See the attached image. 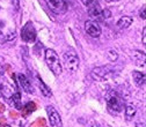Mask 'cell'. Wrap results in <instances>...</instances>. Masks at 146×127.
Wrapping results in <instances>:
<instances>
[{
	"label": "cell",
	"instance_id": "1",
	"mask_svg": "<svg viewBox=\"0 0 146 127\" xmlns=\"http://www.w3.org/2000/svg\"><path fill=\"white\" fill-rule=\"evenodd\" d=\"M45 63H46V66L49 67V69L56 76L62 74L63 68H62V65H60V61L58 58V54L53 50L48 49L45 51Z\"/></svg>",
	"mask_w": 146,
	"mask_h": 127
},
{
	"label": "cell",
	"instance_id": "2",
	"mask_svg": "<svg viewBox=\"0 0 146 127\" xmlns=\"http://www.w3.org/2000/svg\"><path fill=\"white\" fill-rule=\"evenodd\" d=\"M107 107L110 113L117 114L124 107V99L115 91H110L107 95Z\"/></svg>",
	"mask_w": 146,
	"mask_h": 127
},
{
	"label": "cell",
	"instance_id": "3",
	"mask_svg": "<svg viewBox=\"0 0 146 127\" xmlns=\"http://www.w3.org/2000/svg\"><path fill=\"white\" fill-rule=\"evenodd\" d=\"M63 58L66 65V68L70 72H76L79 67V57L76 52V50L73 49H68L67 51H65V53L63 54Z\"/></svg>",
	"mask_w": 146,
	"mask_h": 127
},
{
	"label": "cell",
	"instance_id": "4",
	"mask_svg": "<svg viewBox=\"0 0 146 127\" xmlns=\"http://www.w3.org/2000/svg\"><path fill=\"white\" fill-rule=\"evenodd\" d=\"M88 15L92 17L94 21H104L111 16V13L109 9H103L100 7V5L88 8Z\"/></svg>",
	"mask_w": 146,
	"mask_h": 127
},
{
	"label": "cell",
	"instance_id": "5",
	"mask_svg": "<svg viewBox=\"0 0 146 127\" xmlns=\"http://www.w3.org/2000/svg\"><path fill=\"white\" fill-rule=\"evenodd\" d=\"M21 39L26 43H34L36 41V30L33 22H27L21 29Z\"/></svg>",
	"mask_w": 146,
	"mask_h": 127
},
{
	"label": "cell",
	"instance_id": "6",
	"mask_svg": "<svg viewBox=\"0 0 146 127\" xmlns=\"http://www.w3.org/2000/svg\"><path fill=\"white\" fill-rule=\"evenodd\" d=\"M85 31L93 38H99L102 32L99 22L94 20H88L85 22Z\"/></svg>",
	"mask_w": 146,
	"mask_h": 127
},
{
	"label": "cell",
	"instance_id": "7",
	"mask_svg": "<svg viewBox=\"0 0 146 127\" xmlns=\"http://www.w3.org/2000/svg\"><path fill=\"white\" fill-rule=\"evenodd\" d=\"M46 4L54 14H64L67 12V4L65 0H46Z\"/></svg>",
	"mask_w": 146,
	"mask_h": 127
},
{
	"label": "cell",
	"instance_id": "8",
	"mask_svg": "<svg viewBox=\"0 0 146 127\" xmlns=\"http://www.w3.org/2000/svg\"><path fill=\"white\" fill-rule=\"evenodd\" d=\"M46 112L49 116V122L51 127H63V122L60 119L59 113L53 106H46Z\"/></svg>",
	"mask_w": 146,
	"mask_h": 127
},
{
	"label": "cell",
	"instance_id": "9",
	"mask_svg": "<svg viewBox=\"0 0 146 127\" xmlns=\"http://www.w3.org/2000/svg\"><path fill=\"white\" fill-rule=\"evenodd\" d=\"M113 74V69L109 66H104V67H96L92 70V75L95 79L99 80H103V79H108L109 76H111Z\"/></svg>",
	"mask_w": 146,
	"mask_h": 127
},
{
	"label": "cell",
	"instance_id": "10",
	"mask_svg": "<svg viewBox=\"0 0 146 127\" xmlns=\"http://www.w3.org/2000/svg\"><path fill=\"white\" fill-rule=\"evenodd\" d=\"M0 91H1V95L5 98L9 99L15 94V89L8 81H4L1 84H0Z\"/></svg>",
	"mask_w": 146,
	"mask_h": 127
},
{
	"label": "cell",
	"instance_id": "11",
	"mask_svg": "<svg viewBox=\"0 0 146 127\" xmlns=\"http://www.w3.org/2000/svg\"><path fill=\"white\" fill-rule=\"evenodd\" d=\"M17 81H19V84L21 86V88L25 90V91H27L28 94H34V88H33L30 81L23 74L17 75Z\"/></svg>",
	"mask_w": 146,
	"mask_h": 127
},
{
	"label": "cell",
	"instance_id": "12",
	"mask_svg": "<svg viewBox=\"0 0 146 127\" xmlns=\"http://www.w3.org/2000/svg\"><path fill=\"white\" fill-rule=\"evenodd\" d=\"M132 78H133V81H135L137 87H144L145 86V74L144 73L138 72V70H133Z\"/></svg>",
	"mask_w": 146,
	"mask_h": 127
},
{
	"label": "cell",
	"instance_id": "13",
	"mask_svg": "<svg viewBox=\"0 0 146 127\" xmlns=\"http://www.w3.org/2000/svg\"><path fill=\"white\" fill-rule=\"evenodd\" d=\"M132 24V17L130 16H122L117 21V27L119 29H126Z\"/></svg>",
	"mask_w": 146,
	"mask_h": 127
},
{
	"label": "cell",
	"instance_id": "14",
	"mask_svg": "<svg viewBox=\"0 0 146 127\" xmlns=\"http://www.w3.org/2000/svg\"><path fill=\"white\" fill-rule=\"evenodd\" d=\"M9 101H11V104L13 106H15L17 110H21V107H22V105H21V94L19 91H15V94L9 98Z\"/></svg>",
	"mask_w": 146,
	"mask_h": 127
},
{
	"label": "cell",
	"instance_id": "15",
	"mask_svg": "<svg viewBox=\"0 0 146 127\" xmlns=\"http://www.w3.org/2000/svg\"><path fill=\"white\" fill-rule=\"evenodd\" d=\"M136 113H137L136 106H133V105H127V106L125 107V119H126V121H131V120L135 118Z\"/></svg>",
	"mask_w": 146,
	"mask_h": 127
},
{
	"label": "cell",
	"instance_id": "16",
	"mask_svg": "<svg viewBox=\"0 0 146 127\" xmlns=\"http://www.w3.org/2000/svg\"><path fill=\"white\" fill-rule=\"evenodd\" d=\"M37 81H38V86H40V89H41V91L42 94L45 96V97H51L52 96V93H51V89L42 81V79L40 76H37Z\"/></svg>",
	"mask_w": 146,
	"mask_h": 127
},
{
	"label": "cell",
	"instance_id": "17",
	"mask_svg": "<svg viewBox=\"0 0 146 127\" xmlns=\"http://www.w3.org/2000/svg\"><path fill=\"white\" fill-rule=\"evenodd\" d=\"M21 110H22V114H23L25 117H27L28 114L33 113V112L36 110V104H35L34 102H29V103H27L23 107H21Z\"/></svg>",
	"mask_w": 146,
	"mask_h": 127
},
{
	"label": "cell",
	"instance_id": "18",
	"mask_svg": "<svg viewBox=\"0 0 146 127\" xmlns=\"http://www.w3.org/2000/svg\"><path fill=\"white\" fill-rule=\"evenodd\" d=\"M135 54H133V59H136V58H138V60H137V65H144V63H145V53L144 52H140V51H135L133 52Z\"/></svg>",
	"mask_w": 146,
	"mask_h": 127
},
{
	"label": "cell",
	"instance_id": "19",
	"mask_svg": "<svg viewBox=\"0 0 146 127\" xmlns=\"http://www.w3.org/2000/svg\"><path fill=\"white\" fill-rule=\"evenodd\" d=\"M45 126H46V121H45V119H43V118L36 119V120L30 125V127H45Z\"/></svg>",
	"mask_w": 146,
	"mask_h": 127
},
{
	"label": "cell",
	"instance_id": "20",
	"mask_svg": "<svg viewBox=\"0 0 146 127\" xmlns=\"http://www.w3.org/2000/svg\"><path fill=\"white\" fill-rule=\"evenodd\" d=\"M81 3L87 7V8H90V7H94V6H98L100 0H81Z\"/></svg>",
	"mask_w": 146,
	"mask_h": 127
},
{
	"label": "cell",
	"instance_id": "21",
	"mask_svg": "<svg viewBox=\"0 0 146 127\" xmlns=\"http://www.w3.org/2000/svg\"><path fill=\"white\" fill-rule=\"evenodd\" d=\"M108 58H109V60L110 61H116L117 60V58H118V54H117V52L115 51V50H113V49H110L108 51Z\"/></svg>",
	"mask_w": 146,
	"mask_h": 127
},
{
	"label": "cell",
	"instance_id": "22",
	"mask_svg": "<svg viewBox=\"0 0 146 127\" xmlns=\"http://www.w3.org/2000/svg\"><path fill=\"white\" fill-rule=\"evenodd\" d=\"M4 66H5V64H4V58L0 57V75H3V74H4V72H5Z\"/></svg>",
	"mask_w": 146,
	"mask_h": 127
},
{
	"label": "cell",
	"instance_id": "23",
	"mask_svg": "<svg viewBox=\"0 0 146 127\" xmlns=\"http://www.w3.org/2000/svg\"><path fill=\"white\" fill-rule=\"evenodd\" d=\"M12 4L14 6V9L17 12L20 9V3H19V0H12Z\"/></svg>",
	"mask_w": 146,
	"mask_h": 127
},
{
	"label": "cell",
	"instance_id": "24",
	"mask_svg": "<svg viewBox=\"0 0 146 127\" xmlns=\"http://www.w3.org/2000/svg\"><path fill=\"white\" fill-rule=\"evenodd\" d=\"M143 44H146V28L143 29Z\"/></svg>",
	"mask_w": 146,
	"mask_h": 127
},
{
	"label": "cell",
	"instance_id": "25",
	"mask_svg": "<svg viewBox=\"0 0 146 127\" xmlns=\"http://www.w3.org/2000/svg\"><path fill=\"white\" fill-rule=\"evenodd\" d=\"M140 17L143 20H145L146 17H145V5L143 6V8H141V11H140Z\"/></svg>",
	"mask_w": 146,
	"mask_h": 127
},
{
	"label": "cell",
	"instance_id": "26",
	"mask_svg": "<svg viewBox=\"0 0 146 127\" xmlns=\"http://www.w3.org/2000/svg\"><path fill=\"white\" fill-rule=\"evenodd\" d=\"M9 116H11L12 118H17V117H19V113H17V112H15V111H11Z\"/></svg>",
	"mask_w": 146,
	"mask_h": 127
},
{
	"label": "cell",
	"instance_id": "27",
	"mask_svg": "<svg viewBox=\"0 0 146 127\" xmlns=\"http://www.w3.org/2000/svg\"><path fill=\"white\" fill-rule=\"evenodd\" d=\"M5 111V105L3 103H0V112H4Z\"/></svg>",
	"mask_w": 146,
	"mask_h": 127
},
{
	"label": "cell",
	"instance_id": "28",
	"mask_svg": "<svg viewBox=\"0 0 146 127\" xmlns=\"http://www.w3.org/2000/svg\"><path fill=\"white\" fill-rule=\"evenodd\" d=\"M3 28H4V23L0 22V36L3 35Z\"/></svg>",
	"mask_w": 146,
	"mask_h": 127
},
{
	"label": "cell",
	"instance_id": "29",
	"mask_svg": "<svg viewBox=\"0 0 146 127\" xmlns=\"http://www.w3.org/2000/svg\"><path fill=\"white\" fill-rule=\"evenodd\" d=\"M0 127H12V126H9L8 124H5V122L3 124V122H1V124H0Z\"/></svg>",
	"mask_w": 146,
	"mask_h": 127
},
{
	"label": "cell",
	"instance_id": "30",
	"mask_svg": "<svg viewBox=\"0 0 146 127\" xmlns=\"http://www.w3.org/2000/svg\"><path fill=\"white\" fill-rule=\"evenodd\" d=\"M107 3H116V1H119V0H106Z\"/></svg>",
	"mask_w": 146,
	"mask_h": 127
},
{
	"label": "cell",
	"instance_id": "31",
	"mask_svg": "<svg viewBox=\"0 0 146 127\" xmlns=\"http://www.w3.org/2000/svg\"><path fill=\"white\" fill-rule=\"evenodd\" d=\"M45 127H46V126H45Z\"/></svg>",
	"mask_w": 146,
	"mask_h": 127
}]
</instances>
